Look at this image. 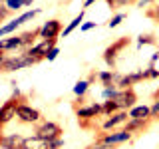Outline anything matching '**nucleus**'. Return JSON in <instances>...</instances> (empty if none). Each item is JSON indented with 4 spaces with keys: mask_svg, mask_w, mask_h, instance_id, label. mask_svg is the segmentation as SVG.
<instances>
[{
    "mask_svg": "<svg viewBox=\"0 0 159 149\" xmlns=\"http://www.w3.org/2000/svg\"><path fill=\"white\" fill-rule=\"evenodd\" d=\"M89 86H92V82H89V79H80L76 86H74V96H76V97H84L88 93Z\"/></svg>",
    "mask_w": 159,
    "mask_h": 149,
    "instance_id": "obj_17",
    "label": "nucleus"
},
{
    "mask_svg": "<svg viewBox=\"0 0 159 149\" xmlns=\"http://www.w3.org/2000/svg\"><path fill=\"white\" fill-rule=\"evenodd\" d=\"M155 42H157V40H155V36H151V34H145V36L141 34V36L137 38V46H139V48L147 46V44H155Z\"/></svg>",
    "mask_w": 159,
    "mask_h": 149,
    "instance_id": "obj_22",
    "label": "nucleus"
},
{
    "mask_svg": "<svg viewBox=\"0 0 159 149\" xmlns=\"http://www.w3.org/2000/svg\"><path fill=\"white\" fill-rule=\"evenodd\" d=\"M20 36H22V46H28L30 48V44H32L36 38H40V28L30 30V32H24V34H20Z\"/></svg>",
    "mask_w": 159,
    "mask_h": 149,
    "instance_id": "obj_20",
    "label": "nucleus"
},
{
    "mask_svg": "<svg viewBox=\"0 0 159 149\" xmlns=\"http://www.w3.org/2000/svg\"><path fill=\"white\" fill-rule=\"evenodd\" d=\"M22 99H16V97H10L0 106V135H2V127L10 123L14 117H16V111H18V106Z\"/></svg>",
    "mask_w": 159,
    "mask_h": 149,
    "instance_id": "obj_4",
    "label": "nucleus"
},
{
    "mask_svg": "<svg viewBox=\"0 0 159 149\" xmlns=\"http://www.w3.org/2000/svg\"><path fill=\"white\" fill-rule=\"evenodd\" d=\"M129 121V113L127 111H117V113H111L109 117H106V121L102 123V131L103 133H107V131H116L117 127H121V125H125V123ZM123 129V127H121Z\"/></svg>",
    "mask_w": 159,
    "mask_h": 149,
    "instance_id": "obj_7",
    "label": "nucleus"
},
{
    "mask_svg": "<svg viewBox=\"0 0 159 149\" xmlns=\"http://www.w3.org/2000/svg\"><path fill=\"white\" fill-rule=\"evenodd\" d=\"M48 143V149H62L64 147V139L58 137V139H52V141H46Z\"/></svg>",
    "mask_w": 159,
    "mask_h": 149,
    "instance_id": "obj_28",
    "label": "nucleus"
},
{
    "mask_svg": "<svg viewBox=\"0 0 159 149\" xmlns=\"http://www.w3.org/2000/svg\"><path fill=\"white\" fill-rule=\"evenodd\" d=\"M24 137L20 133H6L0 135V149H22Z\"/></svg>",
    "mask_w": 159,
    "mask_h": 149,
    "instance_id": "obj_10",
    "label": "nucleus"
},
{
    "mask_svg": "<svg viewBox=\"0 0 159 149\" xmlns=\"http://www.w3.org/2000/svg\"><path fill=\"white\" fill-rule=\"evenodd\" d=\"M123 18H125V14H116V16H113V18L107 22V26H109V28H117L119 24L123 22Z\"/></svg>",
    "mask_w": 159,
    "mask_h": 149,
    "instance_id": "obj_27",
    "label": "nucleus"
},
{
    "mask_svg": "<svg viewBox=\"0 0 159 149\" xmlns=\"http://www.w3.org/2000/svg\"><path fill=\"white\" fill-rule=\"evenodd\" d=\"M4 60H6V56H4V52H0V68H2V64H4Z\"/></svg>",
    "mask_w": 159,
    "mask_h": 149,
    "instance_id": "obj_35",
    "label": "nucleus"
},
{
    "mask_svg": "<svg viewBox=\"0 0 159 149\" xmlns=\"http://www.w3.org/2000/svg\"><path fill=\"white\" fill-rule=\"evenodd\" d=\"M34 64H38V62H36L32 56H28V54L24 52V54H18V56H10V58H6V60H4V64H2V68H0V72H4V74L16 72V70L34 66Z\"/></svg>",
    "mask_w": 159,
    "mask_h": 149,
    "instance_id": "obj_1",
    "label": "nucleus"
},
{
    "mask_svg": "<svg viewBox=\"0 0 159 149\" xmlns=\"http://www.w3.org/2000/svg\"><path fill=\"white\" fill-rule=\"evenodd\" d=\"M119 93V89L116 86H109V88H103V92H102V97L103 99H113Z\"/></svg>",
    "mask_w": 159,
    "mask_h": 149,
    "instance_id": "obj_23",
    "label": "nucleus"
},
{
    "mask_svg": "<svg viewBox=\"0 0 159 149\" xmlns=\"http://www.w3.org/2000/svg\"><path fill=\"white\" fill-rule=\"evenodd\" d=\"M6 8L10 10V12H16V10H20V8H24V4H22V0H6Z\"/></svg>",
    "mask_w": 159,
    "mask_h": 149,
    "instance_id": "obj_25",
    "label": "nucleus"
},
{
    "mask_svg": "<svg viewBox=\"0 0 159 149\" xmlns=\"http://www.w3.org/2000/svg\"><path fill=\"white\" fill-rule=\"evenodd\" d=\"M18 26H22L20 18L12 20V22H8V24H4V26H0V38H2V36H6V34H10V32H14V30H16Z\"/></svg>",
    "mask_w": 159,
    "mask_h": 149,
    "instance_id": "obj_21",
    "label": "nucleus"
},
{
    "mask_svg": "<svg viewBox=\"0 0 159 149\" xmlns=\"http://www.w3.org/2000/svg\"><path fill=\"white\" fill-rule=\"evenodd\" d=\"M149 123H151V119H129V121L123 125L125 131H129L131 135H135V133H143L145 129L149 127Z\"/></svg>",
    "mask_w": 159,
    "mask_h": 149,
    "instance_id": "obj_11",
    "label": "nucleus"
},
{
    "mask_svg": "<svg viewBox=\"0 0 159 149\" xmlns=\"http://www.w3.org/2000/svg\"><path fill=\"white\" fill-rule=\"evenodd\" d=\"M127 113H129V119H151V107L149 106H135V107L129 109Z\"/></svg>",
    "mask_w": 159,
    "mask_h": 149,
    "instance_id": "obj_12",
    "label": "nucleus"
},
{
    "mask_svg": "<svg viewBox=\"0 0 159 149\" xmlns=\"http://www.w3.org/2000/svg\"><path fill=\"white\" fill-rule=\"evenodd\" d=\"M32 2H34V0H22V4H24V6H30Z\"/></svg>",
    "mask_w": 159,
    "mask_h": 149,
    "instance_id": "obj_36",
    "label": "nucleus"
},
{
    "mask_svg": "<svg viewBox=\"0 0 159 149\" xmlns=\"http://www.w3.org/2000/svg\"><path fill=\"white\" fill-rule=\"evenodd\" d=\"M96 26H98V22H84L80 28H82V32H88V30H92V28H96Z\"/></svg>",
    "mask_w": 159,
    "mask_h": 149,
    "instance_id": "obj_32",
    "label": "nucleus"
},
{
    "mask_svg": "<svg viewBox=\"0 0 159 149\" xmlns=\"http://www.w3.org/2000/svg\"><path fill=\"white\" fill-rule=\"evenodd\" d=\"M145 14H147L149 18H153L155 22H159V0H157V4H155V6H153L151 10H147Z\"/></svg>",
    "mask_w": 159,
    "mask_h": 149,
    "instance_id": "obj_29",
    "label": "nucleus"
},
{
    "mask_svg": "<svg viewBox=\"0 0 159 149\" xmlns=\"http://www.w3.org/2000/svg\"><path fill=\"white\" fill-rule=\"evenodd\" d=\"M147 72H149V79H151V78H159V52H155L151 56V62H149Z\"/></svg>",
    "mask_w": 159,
    "mask_h": 149,
    "instance_id": "obj_19",
    "label": "nucleus"
},
{
    "mask_svg": "<svg viewBox=\"0 0 159 149\" xmlns=\"http://www.w3.org/2000/svg\"><path fill=\"white\" fill-rule=\"evenodd\" d=\"M62 133H64V129L60 127L58 123H54V121H40L36 125V129H34V135L44 139V141L58 139V137H62Z\"/></svg>",
    "mask_w": 159,
    "mask_h": 149,
    "instance_id": "obj_2",
    "label": "nucleus"
},
{
    "mask_svg": "<svg viewBox=\"0 0 159 149\" xmlns=\"http://www.w3.org/2000/svg\"><path fill=\"white\" fill-rule=\"evenodd\" d=\"M58 54H60V48H58V46H54L52 50H48V54H46V60H48V62H54V60L58 58Z\"/></svg>",
    "mask_w": 159,
    "mask_h": 149,
    "instance_id": "obj_30",
    "label": "nucleus"
},
{
    "mask_svg": "<svg viewBox=\"0 0 159 149\" xmlns=\"http://www.w3.org/2000/svg\"><path fill=\"white\" fill-rule=\"evenodd\" d=\"M117 145H107V143H102V141H98V139H96V141H93L92 143V145H88L86 149H116Z\"/></svg>",
    "mask_w": 159,
    "mask_h": 149,
    "instance_id": "obj_26",
    "label": "nucleus"
},
{
    "mask_svg": "<svg viewBox=\"0 0 159 149\" xmlns=\"http://www.w3.org/2000/svg\"><path fill=\"white\" fill-rule=\"evenodd\" d=\"M109 8H121V6H127V4H133L137 0H106Z\"/></svg>",
    "mask_w": 159,
    "mask_h": 149,
    "instance_id": "obj_24",
    "label": "nucleus"
},
{
    "mask_svg": "<svg viewBox=\"0 0 159 149\" xmlns=\"http://www.w3.org/2000/svg\"><path fill=\"white\" fill-rule=\"evenodd\" d=\"M96 139L102 143H107V145H121L125 141H131L133 135L129 131H125V129H117V131H107V133L102 131Z\"/></svg>",
    "mask_w": 159,
    "mask_h": 149,
    "instance_id": "obj_5",
    "label": "nucleus"
},
{
    "mask_svg": "<svg viewBox=\"0 0 159 149\" xmlns=\"http://www.w3.org/2000/svg\"><path fill=\"white\" fill-rule=\"evenodd\" d=\"M149 107H151V119H159V99H155L153 106H149Z\"/></svg>",
    "mask_w": 159,
    "mask_h": 149,
    "instance_id": "obj_31",
    "label": "nucleus"
},
{
    "mask_svg": "<svg viewBox=\"0 0 159 149\" xmlns=\"http://www.w3.org/2000/svg\"><path fill=\"white\" fill-rule=\"evenodd\" d=\"M129 44H131V40H129L127 36H123V38L116 40L111 46H107V48H106V52H103V62H106L107 66L113 70V68H116V62H117L119 52H121V50H125Z\"/></svg>",
    "mask_w": 159,
    "mask_h": 149,
    "instance_id": "obj_3",
    "label": "nucleus"
},
{
    "mask_svg": "<svg viewBox=\"0 0 159 149\" xmlns=\"http://www.w3.org/2000/svg\"><path fill=\"white\" fill-rule=\"evenodd\" d=\"M93 2H98V0H86V2H84V8H89Z\"/></svg>",
    "mask_w": 159,
    "mask_h": 149,
    "instance_id": "obj_34",
    "label": "nucleus"
},
{
    "mask_svg": "<svg viewBox=\"0 0 159 149\" xmlns=\"http://www.w3.org/2000/svg\"><path fill=\"white\" fill-rule=\"evenodd\" d=\"M22 149H48V143L36 135H30V137H24Z\"/></svg>",
    "mask_w": 159,
    "mask_h": 149,
    "instance_id": "obj_15",
    "label": "nucleus"
},
{
    "mask_svg": "<svg viewBox=\"0 0 159 149\" xmlns=\"http://www.w3.org/2000/svg\"><path fill=\"white\" fill-rule=\"evenodd\" d=\"M16 117H18L22 123H38L42 115H40V111H38V109H34L32 106H26V103H22V102H20L18 111H16Z\"/></svg>",
    "mask_w": 159,
    "mask_h": 149,
    "instance_id": "obj_8",
    "label": "nucleus"
},
{
    "mask_svg": "<svg viewBox=\"0 0 159 149\" xmlns=\"http://www.w3.org/2000/svg\"><path fill=\"white\" fill-rule=\"evenodd\" d=\"M113 102L117 103L119 111H129L131 107H135V102H137V93L133 92V88H127V89H119V93L113 97Z\"/></svg>",
    "mask_w": 159,
    "mask_h": 149,
    "instance_id": "obj_6",
    "label": "nucleus"
},
{
    "mask_svg": "<svg viewBox=\"0 0 159 149\" xmlns=\"http://www.w3.org/2000/svg\"><path fill=\"white\" fill-rule=\"evenodd\" d=\"M82 22H84V12H80V14H78V16H76V18H74V20H72V22H70V24H68V26H66V28H64V30H62V34H64V38H66V36H70V34H72V32H74V30H76L78 26H82Z\"/></svg>",
    "mask_w": 159,
    "mask_h": 149,
    "instance_id": "obj_18",
    "label": "nucleus"
},
{
    "mask_svg": "<svg viewBox=\"0 0 159 149\" xmlns=\"http://www.w3.org/2000/svg\"><path fill=\"white\" fill-rule=\"evenodd\" d=\"M0 2H6V0H0Z\"/></svg>",
    "mask_w": 159,
    "mask_h": 149,
    "instance_id": "obj_38",
    "label": "nucleus"
},
{
    "mask_svg": "<svg viewBox=\"0 0 159 149\" xmlns=\"http://www.w3.org/2000/svg\"><path fill=\"white\" fill-rule=\"evenodd\" d=\"M62 22L60 20H48L42 28H40V38L42 40H58V36L62 34Z\"/></svg>",
    "mask_w": 159,
    "mask_h": 149,
    "instance_id": "obj_9",
    "label": "nucleus"
},
{
    "mask_svg": "<svg viewBox=\"0 0 159 149\" xmlns=\"http://www.w3.org/2000/svg\"><path fill=\"white\" fill-rule=\"evenodd\" d=\"M151 2H153V0H137L135 4H137L139 8H143V6H147V4H151Z\"/></svg>",
    "mask_w": 159,
    "mask_h": 149,
    "instance_id": "obj_33",
    "label": "nucleus"
},
{
    "mask_svg": "<svg viewBox=\"0 0 159 149\" xmlns=\"http://www.w3.org/2000/svg\"><path fill=\"white\" fill-rule=\"evenodd\" d=\"M0 8H2V6H0Z\"/></svg>",
    "mask_w": 159,
    "mask_h": 149,
    "instance_id": "obj_39",
    "label": "nucleus"
},
{
    "mask_svg": "<svg viewBox=\"0 0 159 149\" xmlns=\"http://www.w3.org/2000/svg\"><path fill=\"white\" fill-rule=\"evenodd\" d=\"M16 48H22V36H10L0 40V52H10Z\"/></svg>",
    "mask_w": 159,
    "mask_h": 149,
    "instance_id": "obj_13",
    "label": "nucleus"
},
{
    "mask_svg": "<svg viewBox=\"0 0 159 149\" xmlns=\"http://www.w3.org/2000/svg\"><path fill=\"white\" fill-rule=\"evenodd\" d=\"M117 111H119V107L113 99H106L102 103V117H109L111 113H117Z\"/></svg>",
    "mask_w": 159,
    "mask_h": 149,
    "instance_id": "obj_16",
    "label": "nucleus"
},
{
    "mask_svg": "<svg viewBox=\"0 0 159 149\" xmlns=\"http://www.w3.org/2000/svg\"><path fill=\"white\" fill-rule=\"evenodd\" d=\"M119 78L117 72H113V70H103V72H98V79L103 84L106 88L109 86H116V79Z\"/></svg>",
    "mask_w": 159,
    "mask_h": 149,
    "instance_id": "obj_14",
    "label": "nucleus"
},
{
    "mask_svg": "<svg viewBox=\"0 0 159 149\" xmlns=\"http://www.w3.org/2000/svg\"><path fill=\"white\" fill-rule=\"evenodd\" d=\"M155 99H159V89H157V92H155Z\"/></svg>",
    "mask_w": 159,
    "mask_h": 149,
    "instance_id": "obj_37",
    "label": "nucleus"
}]
</instances>
